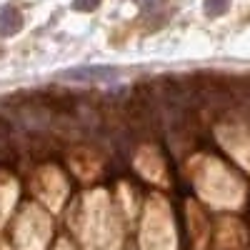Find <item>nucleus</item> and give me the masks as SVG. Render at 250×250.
<instances>
[{"instance_id":"4","label":"nucleus","mask_w":250,"mask_h":250,"mask_svg":"<svg viewBox=\"0 0 250 250\" xmlns=\"http://www.w3.org/2000/svg\"><path fill=\"white\" fill-rule=\"evenodd\" d=\"M100 0H73L75 10H95Z\"/></svg>"},{"instance_id":"2","label":"nucleus","mask_w":250,"mask_h":250,"mask_svg":"<svg viewBox=\"0 0 250 250\" xmlns=\"http://www.w3.org/2000/svg\"><path fill=\"white\" fill-rule=\"evenodd\" d=\"M20 28H23V15H20L18 8H13V5L0 8V35L3 38L15 35Z\"/></svg>"},{"instance_id":"3","label":"nucleus","mask_w":250,"mask_h":250,"mask_svg":"<svg viewBox=\"0 0 250 250\" xmlns=\"http://www.w3.org/2000/svg\"><path fill=\"white\" fill-rule=\"evenodd\" d=\"M228 8H230V0H205V15H210V18L228 13Z\"/></svg>"},{"instance_id":"1","label":"nucleus","mask_w":250,"mask_h":250,"mask_svg":"<svg viewBox=\"0 0 250 250\" xmlns=\"http://www.w3.org/2000/svg\"><path fill=\"white\" fill-rule=\"evenodd\" d=\"M68 80H78V83H110L118 78L115 68H105V65H83V68H73L62 73Z\"/></svg>"},{"instance_id":"5","label":"nucleus","mask_w":250,"mask_h":250,"mask_svg":"<svg viewBox=\"0 0 250 250\" xmlns=\"http://www.w3.org/2000/svg\"><path fill=\"white\" fill-rule=\"evenodd\" d=\"M165 3V0H138V5L143 8V10H155V8H160Z\"/></svg>"}]
</instances>
